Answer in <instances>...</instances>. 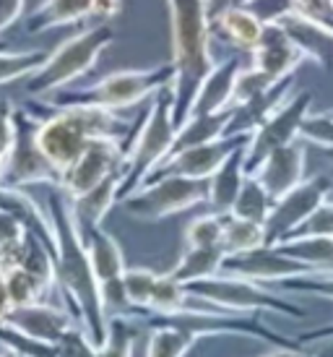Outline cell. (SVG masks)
<instances>
[{
	"mask_svg": "<svg viewBox=\"0 0 333 357\" xmlns=\"http://www.w3.org/2000/svg\"><path fill=\"white\" fill-rule=\"evenodd\" d=\"M47 217L55 229V279L60 295L65 300V307L76 316L88 339L94 342V347L99 349L107 339L109 318L102 305L99 279L73 217L68 193L58 183L49 185Z\"/></svg>",
	"mask_w": 333,
	"mask_h": 357,
	"instance_id": "1",
	"label": "cell"
},
{
	"mask_svg": "<svg viewBox=\"0 0 333 357\" xmlns=\"http://www.w3.org/2000/svg\"><path fill=\"white\" fill-rule=\"evenodd\" d=\"M21 107L40 120L37 141L45 157L60 175L86 151V146L97 139L123 141V146L133 144L138 123L118 118V112L102 107H55L49 102H24ZM60 185V183H58Z\"/></svg>",
	"mask_w": 333,
	"mask_h": 357,
	"instance_id": "2",
	"label": "cell"
},
{
	"mask_svg": "<svg viewBox=\"0 0 333 357\" xmlns=\"http://www.w3.org/2000/svg\"><path fill=\"white\" fill-rule=\"evenodd\" d=\"M169 26H172V118L180 128L196 105L198 89L216 68L211 55V21L206 0H166Z\"/></svg>",
	"mask_w": 333,
	"mask_h": 357,
	"instance_id": "3",
	"label": "cell"
},
{
	"mask_svg": "<svg viewBox=\"0 0 333 357\" xmlns=\"http://www.w3.org/2000/svg\"><path fill=\"white\" fill-rule=\"evenodd\" d=\"M175 136H177V126H175V118H172V89L164 86V89H159L151 97L144 118L138 123L133 144L125 151L118 201L127 199L130 193H136L151 178V172L169 157Z\"/></svg>",
	"mask_w": 333,
	"mask_h": 357,
	"instance_id": "4",
	"label": "cell"
},
{
	"mask_svg": "<svg viewBox=\"0 0 333 357\" xmlns=\"http://www.w3.org/2000/svg\"><path fill=\"white\" fill-rule=\"evenodd\" d=\"M175 79V66L172 60L154 66V68L138 70H118L109 73L102 81L81 89H58L49 94V105L55 107H102V109H125L133 105H141L144 100L154 97L159 89L169 86Z\"/></svg>",
	"mask_w": 333,
	"mask_h": 357,
	"instance_id": "5",
	"label": "cell"
},
{
	"mask_svg": "<svg viewBox=\"0 0 333 357\" xmlns=\"http://www.w3.org/2000/svg\"><path fill=\"white\" fill-rule=\"evenodd\" d=\"M115 42V29L109 24H94L86 31L58 45L52 52H47V60L26 79V94L45 97L58 89H65L81 76L97 66L99 55Z\"/></svg>",
	"mask_w": 333,
	"mask_h": 357,
	"instance_id": "6",
	"label": "cell"
},
{
	"mask_svg": "<svg viewBox=\"0 0 333 357\" xmlns=\"http://www.w3.org/2000/svg\"><path fill=\"white\" fill-rule=\"evenodd\" d=\"M190 295L206 300L211 305L229 310V313H261V310H271L279 316L289 318H304L307 310L294 305L281 295H276L271 289L253 282V279L232 277V274H216L208 279H198V282H187L185 284Z\"/></svg>",
	"mask_w": 333,
	"mask_h": 357,
	"instance_id": "7",
	"label": "cell"
},
{
	"mask_svg": "<svg viewBox=\"0 0 333 357\" xmlns=\"http://www.w3.org/2000/svg\"><path fill=\"white\" fill-rule=\"evenodd\" d=\"M208 201V180L166 175V178L146 180L136 193L123 199V208L130 217L144 222H159L164 217L187 211V208Z\"/></svg>",
	"mask_w": 333,
	"mask_h": 357,
	"instance_id": "8",
	"label": "cell"
},
{
	"mask_svg": "<svg viewBox=\"0 0 333 357\" xmlns=\"http://www.w3.org/2000/svg\"><path fill=\"white\" fill-rule=\"evenodd\" d=\"M40 120L29 115L24 107H13V146H10L3 185L26 188V185H55L60 183V172L45 157L37 141Z\"/></svg>",
	"mask_w": 333,
	"mask_h": 357,
	"instance_id": "9",
	"label": "cell"
},
{
	"mask_svg": "<svg viewBox=\"0 0 333 357\" xmlns=\"http://www.w3.org/2000/svg\"><path fill=\"white\" fill-rule=\"evenodd\" d=\"M333 190V180L328 175H315L310 180H302L289 193L274 201V208L265 219V243L276 245L294 235L318 208L323 206Z\"/></svg>",
	"mask_w": 333,
	"mask_h": 357,
	"instance_id": "10",
	"label": "cell"
},
{
	"mask_svg": "<svg viewBox=\"0 0 333 357\" xmlns=\"http://www.w3.org/2000/svg\"><path fill=\"white\" fill-rule=\"evenodd\" d=\"M310 107H313V91H297L286 100L284 107L274 112L261 128L255 130L245 149L247 175H253L271 151L300 139V128H302L304 118L310 115Z\"/></svg>",
	"mask_w": 333,
	"mask_h": 357,
	"instance_id": "11",
	"label": "cell"
},
{
	"mask_svg": "<svg viewBox=\"0 0 333 357\" xmlns=\"http://www.w3.org/2000/svg\"><path fill=\"white\" fill-rule=\"evenodd\" d=\"M222 274L253 279V282H261V284H276V282H284V279L315 277V274H323V271L304 264V261L286 256L276 245H261L255 250L226 256L224 264H222Z\"/></svg>",
	"mask_w": 333,
	"mask_h": 357,
	"instance_id": "12",
	"label": "cell"
},
{
	"mask_svg": "<svg viewBox=\"0 0 333 357\" xmlns=\"http://www.w3.org/2000/svg\"><path fill=\"white\" fill-rule=\"evenodd\" d=\"M125 146L115 139H97L86 146L73 165L60 175V188L68 193V199H79L86 190L99 185L102 180L123 169Z\"/></svg>",
	"mask_w": 333,
	"mask_h": 357,
	"instance_id": "13",
	"label": "cell"
},
{
	"mask_svg": "<svg viewBox=\"0 0 333 357\" xmlns=\"http://www.w3.org/2000/svg\"><path fill=\"white\" fill-rule=\"evenodd\" d=\"M250 136H222V139H214L208 144H198V146H190V149H183L177 154H169V157L159 165L151 178H166V175H183V178H198V180H208L216 169L224 165V159L242 146Z\"/></svg>",
	"mask_w": 333,
	"mask_h": 357,
	"instance_id": "14",
	"label": "cell"
},
{
	"mask_svg": "<svg viewBox=\"0 0 333 357\" xmlns=\"http://www.w3.org/2000/svg\"><path fill=\"white\" fill-rule=\"evenodd\" d=\"M250 63L274 81H281L286 76H294L297 68L307 63V58L294 45L289 31L284 29V24H263V34H261L258 47L250 55Z\"/></svg>",
	"mask_w": 333,
	"mask_h": 357,
	"instance_id": "15",
	"label": "cell"
},
{
	"mask_svg": "<svg viewBox=\"0 0 333 357\" xmlns=\"http://www.w3.org/2000/svg\"><path fill=\"white\" fill-rule=\"evenodd\" d=\"M6 324L24 331L26 337H34V339H40V342H49V344H58L60 337H63L70 326H76L79 321H76V316L70 313L68 307L55 305L52 300H47V303H31V305L10 307Z\"/></svg>",
	"mask_w": 333,
	"mask_h": 357,
	"instance_id": "16",
	"label": "cell"
},
{
	"mask_svg": "<svg viewBox=\"0 0 333 357\" xmlns=\"http://www.w3.org/2000/svg\"><path fill=\"white\" fill-rule=\"evenodd\" d=\"M294 84H297V79H294V76H286V79L276 81L271 89L255 94L253 100H247L245 105L229 107L232 115H229L224 136H253L255 130L261 128L274 112H279V109L284 107L286 100L292 97Z\"/></svg>",
	"mask_w": 333,
	"mask_h": 357,
	"instance_id": "17",
	"label": "cell"
},
{
	"mask_svg": "<svg viewBox=\"0 0 333 357\" xmlns=\"http://www.w3.org/2000/svg\"><path fill=\"white\" fill-rule=\"evenodd\" d=\"M304 157H307L304 141L297 139V141H292V144L281 146V149L271 151V154L263 159V165L255 169L253 175L263 183V188L268 190L276 201L304 180Z\"/></svg>",
	"mask_w": 333,
	"mask_h": 357,
	"instance_id": "18",
	"label": "cell"
},
{
	"mask_svg": "<svg viewBox=\"0 0 333 357\" xmlns=\"http://www.w3.org/2000/svg\"><path fill=\"white\" fill-rule=\"evenodd\" d=\"M240 68H242L240 58H224L222 63H216V68L208 73L198 89L190 115H214V112L232 107V91H235V79Z\"/></svg>",
	"mask_w": 333,
	"mask_h": 357,
	"instance_id": "19",
	"label": "cell"
},
{
	"mask_svg": "<svg viewBox=\"0 0 333 357\" xmlns=\"http://www.w3.org/2000/svg\"><path fill=\"white\" fill-rule=\"evenodd\" d=\"M284 29L289 31V37L294 40V45L304 52V58L318 63L320 68L333 70V31L318 21H310L300 16V13H292L286 16Z\"/></svg>",
	"mask_w": 333,
	"mask_h": 357,
	"instance_id": "20",
	"label": "cell"
},
{
	"mask_svg": "<svg viewBox=\"0 0 333 357\" xmlns=\"http://www.w3.org/2000/svg\"><path fill=\"white\" fill-rule=\"evenodd\" d=\"M247 141L242 146H237V149L224 159V165L208 178L206 204H211V208L219 211V214H229V211H232V204H235L237 193H240V188H242V183H245V178H247V169H245Z\"/></svg>",
	"mask_w": 333,
	"mask_h": 357,
	"instance_id": "21",
	"label": "cell"
},
{
	"mask_svg": "<svg viewBox=\"0 0 333 357\" xmlns=\"http://www.w3.org/2000/svg\"><path fill=\"white\" fill-rule=\"evenodd\" d=\"M94 8H97V0H42L26 19V31L42 34L55 26H68L84 19H94Z\"/></svg>",
	"mask_w": 333,
	"mask_h": 357,
	"instance_id": "22",
	"label": "cell"
},
{
	"mask_svg": "<svg viewBox=\"0 0 333 357\" xmlns=\"http://www.w3.org/2000/svg\"><path fill=\"white\" fill-rule=\"evenodd\" d=\"M261 34H263V24L247 8L226 10L219 19L211 21V37H219L229 47H235L237 52L253 55V50L261 42Z\"/></svg>",
	"mask_w": 333,
	"mask_h": 357,
	"instance_id": "23",
	"label": "cell"
},
{
	"mask_svg": "<svg viewBox=\"0 0 333 357\" xmlns=\"http://www.w3.org/2000/svg\"><path fill=\"white\" fill-rule=\"evenodd\" d=\"M81 238H84V245L88 250V258H91V266H94V274H97L99 284L107 282L112 277H123L125 274V256H123V248L120 243L112 235H107L102 225L99 227H79Z\"/></svg>",
	"mask_w": 333,
	"mask_h": 357,
	"instance_id": "24",
	"label": "cell"
},
{
	"mask_svg": "<svg viewBox=\"0 0 333 357\" xmlns=\"http://www.w3.org/2000/svg\"><path fill=\"white\" fill-rule=\"evenodd\" d=\"M120 180H123V169L109 175L107 180H102L99 185H94L91 190H86L79 199H70V208H73V217L79 227H99L102 219L107 217V211L118 201Z\"/></svg>",
	"mask_w": 333,
	"mask_h": 357,
	"instance_id": "25",
	"label": "cell"
},
{
	"mask_svg": "<svg viewBox=\"0 0 333 357\" xmlns=\"http://www.w3.org/2000/svg\"><path fill=\"white\" fill-rule=\"evenodd\" d=\"M229 115H232V109H222V112H214V115H190L177 128L175 144H172L169 154H177V151L183 149L198 146V144H208V141L214 139H222L226 130V123H229Z\"/></svg>",
	"mask_w": 333,
	"mask_h": 357,
	"instance_id": "26",
	"label": "cell"
},
{
	"mask_svg": "<svg viewBox=\"0 0 333 357\" xmlns=\"http://www.w3.org/2000/svg\"><path fill=\"white\" fill-rule=\"evenodd\" d=\"M224 248L222 245H211V248H203V245H198V248H185L183 250V256L177 261V266L169 271L177 282H198V279H208V277H216V274H222V264H224Z\"/></svg>",
	"mask_w": 333,
	"mask_h": 357,
	"instance_id": "27",
	"label": "cell"
},
{
	"mask_svg": "<svg viewBox=\"0 0 333 357\" xmlns=\"http://www.w3.org/2000/svg\"><path fill=\"white\" fill-rule=\"evenodd\" d=\"M276 248L286 256L304 261L310 266L320 268L323 274H333V235H304L276 243Z\"/></svg>",
	"mask_w": 333,
	"mask_h": 357,
	"instance_id": "28",
	"label": "cell"
},
{
	"mask_svg": "<svg viewBox=\"0 0 333 357\" xmlns=\"http://www.w3.org/2000/svg\"><path fill=\"white\" fill-rule=\"evenodd\" d=\"M6 287H8V298L16 305H31V303H47L49 295L58 289V284H52L47 279H42L40 274H34L29 268L16 266L6 271Z\"/></svg>",
	"mask_w": 333,
	"mask_h": 357,
	"instance_id": "29",
	"label": "cell"
},
{
	"mask_svg": "<svg viewBox=\"0 0 333 357\" xmlns=\"http://www.w3.org/2000/svg\"><path fill=\"white\" fill-rule=\"evenodd\" d=\"M196 298L187 292V287L183 282H177L172 274H159L151 289V300L144 310L138 313H180V310H193ZM136 313V316H138Z\"/></svg>",
	"mask_w": 333,
	"mask_h": 357,
	"instance_id": "30",
	"label": "cell"
},
{
	"mask_svg": "<svg viewBox=\"0 0 333 357\" xmlns=\"http://www.w3.org/2000/svg\"><path fill=\"white\" fill-rule=\"evenodd\" d=\"M146 331V326L133 316H109L107 339L97 349V357H133L136 339Z\"/></svg>",
	"mask_w": 333,
	"mask_h": 357,
	"instance_id": "31",
	"label": "cell"
},
{
	"mask_svg": "<svg viewBox=\"0 0 333 357\" xmlns=\"http://www.w3.org/2000/svg\"><path fill=\"white\" fill-rule=\"evenodd\" d=\"M271 208H274V196L263 188V183L255 178V175H247L229 214H235V217H240V219L258 222V225H265Z\"/></svg>",
	"mask_w": 333,
	"mask_h": 357,
	"instance_id": "32",
	"label": "cell"
},
{
	"mask_svg": "<svg viewBox=\"0 0 333 357\" xmlns=\"http://www.w3.org/2000/svg\"><path fill=\"white\" fill-rule=\"evenodd\" d=\"M265 243V227L250 219H240L235 214L224 217V235H222V248L226 256L232 253H245V250H255Z\"/></svg>",
	"mask_w": 333,
	"mask_h": 357,
	"instance_id": "33",
	"label": "cell"
},
{
	"mask_svg": "<svg viewBox=\"0 0 333 357\" xmlns=\"http://www.w3.org/2000/svg\"><path fill=\"white\" fill-rule=\"evenodd\" d=\"M146 357H185L196 339L172 326H154L146 328Z\"/></svg>",
	"mask_w": 333,
	"mask_h": 357,
	"instance_id": "34",
	"label": "cell"
},
{
	"mask_svg": "<svg viewBox=\"0 0 333 357\" xmlns=\"http://www.w3.org/2000/svg\"><path fill=\"white\" fill-rule=\"evenodd\" d=\"M45 60H47V52L45 50H26V52L0 50V84L29 79Z\"/></svg>",
	"mask_w": 333,
	"mask_h": 357,
	"instance_id": "35",
	"label": "cell"
},
{
	"mask_svg": "<svg viewBox=\"0 0 333 357\" xmlns=\"http://www.w3.org/2000/svg\"><path fill=\"white\" fill-rule=\"evenodd\" d=\"M224 217L219 211L203 214V217L193 219L185 229V248H211V245H222V235H224Z\"/></svg>",
	"mask_w": 333,
	"mask_h": 357,
	"instance_id": "36",
	"label": "cell"
},
{
	"mask_svg": "<svg viewBox=\"0 0 333 357\" xmlns=\"http://www.w3.org/2000/svg\"><path fill=\"white\" fill-rule=\"evenodd\" d=\"M276 81L271 76H265L261 68H255L253 63L247 66V68H240L235 79V91H232V107L237 105H245L247 100H253L255 94H261V91L271 89Z\"/></svg>",
	"mask_w": 333,
	"mask_h": 357,
	"instance_id": "37",
	"label": "cell"
},
{
	"mask_svg": "<svg viewBox=\"0 0 333 357\" xmlns=\"http://www.w3.org/2000/svg\"><path fill=\"white\" fill-rule=\"evenodd\" d=\"M99 295H102V305H104V313L109 316H136V305L130 303L125 289V279L123 277H112L107 282L99 284Z\"/></svg>",
	"mask_w": 333,
	"mask_h": 357,
	"instance_id": "38",
	"label": "cell"
},
{
	"mask_svg": "<svg viewBox=\"0 0 333 357\" xmlns=\"http://www.w3.org/2000/svg\"><path fill=\"white\" fill-rule=\"evenodd\" d=\"M157 271L151 268H141V266H127L123 279H125V289H127V298L130 303L136 305V313L144 310L151 300V289H154V282H157Z\"/></svg>",
	"mask_w": 333,
	"mask_h": 357,
	"instance_id": "39",
	"label": "cell"
},
{
	"mask_svg": "<svg viewBox=\"0 0 333 357\" xmlns=\"http://www.w3.org/2000/svg\"><path fill=\"white\" fill-rule=\"evenodd\" d=\"M300 139L304 144H315L320 149H333V112L307 115L300 128Z\"/></svg>",
	"mask_w": 333,
	"mask_h": 357,
	"instance_id": "40",
	"label": "cell"
},
{
	"mask_svg": "<svg viewBox=\"0 0 333 357\" xmlns=\"http://www.w3.org/2000/svg\"><path fill=\"white\" fill-rule=\"evenodd\" d=\"M284 292H300V295H315V298L333 300V274H315V277H294L276 282Z\"/></svg>",
	"mask_w": 333,
	"mask_h": 357,
	"instance_id": "41",
	"label": "cell"
},
{
	"mask_svg": "<svg viewBox=\"0 0 333 357\" xmlns=\"http://www.w3.org/2000/svg\"><path fill=\"white\" fill-rule=\"evenodd\" d=\"M55 349H58V357H97V347H94V342L88 339V334L84 331L81 324L70 326L60 337Z\"/></svg>",
	"mask_w": 333,
	"mask_h": 357,
	"instance_id": "42",
	"label": "cell"
},
{
	"mask_svg": "<svg viewBox=\"0 0 333 357\" xmlns=\"http://www.w3.org/2000/svg\"><path fill=\"white\" fill-rule=\"evenodd\" d=\"M247 10L261 24H281L286 16L294 13V3L292 0H250Z\"/></svg>",
	"mask_w": 333,
	"mask_h": 357,
	"instance_id": "43",
	"label": "cell"
},
{
	"mask_svg": "<svg viewBox=\"0 0 333 357\" xmlns=\"http://www.w3.org/2000/svg\"><path fill=\"white\" fill-rule=\"evenodd\" d=\"M304 235H333V201H325L323 206L289 238H304Z\"/></svg>",
	"mask_w": 333,
	"mask_h": 357,
	"instance_id": "44",
	"label": "cell"
},
{
	"mask_svg": "<svg viewBox=\"0 0 333 357\" xmlns=\"http://www.w3.org/2000/svg\"><path fill=\"white\" fill-rule=\"evenodd\" d=\"M294 13H300L304 19L318 21L333 31V0H292Z\"/></svg>",
	"mask_w": 333,
	"mask_h": 357,
	"instance_id": "45",
	"label": "cell"
},
{
	"mask_svg": "<svg viewBox=\"0 0 333 357\" xmlns=\"http://www.w3.org/2000/svg\"><path fill=\"white\" fill-rule=\"evenodd\" d=\"M26 0H0V34L19 21Z\"/></svg>",
	"mask_w": 333,
	"mask_h": 357,
	"instance_id": "46",
	"label": "cell"
},
{
	"mask_svg": "<svg viewBox=\"0 0 333 357\" xmlns=\"http://www.w3.org/2000/svg\"><path fill=\"white\" fill-rule=\"evenodd\" d=\"M247 6H250V0H206L208 21L219 19V16H222V13H226V10L247 8Z\"/></svg>",
	"mask_w": 333,
	"mask_h": 357,
	"instance_id": "47",
	"label": "cell"
},
{
	"mask_svg": "<svg viewBox=\"0 0 333 357\" xmlns=\"http://www.w3.org/2000/svg\"><path fill=\"white\" fill-rule=\"evenodd\" d=\"M120 10H123V0H97L94 19H97V24H109Z\"/></svg>",
	"mask_w": 333,
	"mask_h": 357,
	"instance_id": "48",
	"label": "cell"
},
{
	"mask_svg": "<svg viewBox=\"0 0 333 357\" xmlns=\"http://www.w3.org/2000/svg\"><path fill=\"white\" fill-rule=\"evenodd\" d=\"M294 339H297L300 344H313V342H333V324H328V326L310 328V331H302V334H297Z\"/></svg>",
	"mask_w": 333,
	"mask_h": 357,
	"instance_id": "49",
	"label": "cell"
},
{
	"mask_svg": "<svg viewBox=\"0 0 333 357\" xmlns=\"http://www.w3.org/2000/svg\"><path fill=\"white\" fill-rule=\"evenodd\" d=\"M10 307H13V303H10V298H8V287H6V274L0 271V326L6 324V318H8Z\"/></svg>",
	"mask_w": 333,
	"mask_h": 357,
	"instance_id": "50",
	"label": "cell"
},
{
	"mask_svg": "<svg viewBox=\"0 0 333 357\" xmlns=\"http://www.w3.org/2000/svg\"><path fill=\"white\" fill-rule=\"evenodd\" d=\"M261 357H307L302 352V347L300 349H286V347H276L274 352H268V355H261Z\"/></svg>",
	"mask_w": 333,
	"mask_h": 357,
	"instance_id": "51",
	"label": "cell"
},
{
	"mask_svg": "<svg viewBox=\"0 0 333 357\" xmlns=\"http://www.w3.org/2000/svg\"><path fill=\"white\" fill-rule=\"evenodd\" d=\"M307 357H333V344L331 347L320 349V352H315V355H307Z\"/></svg>",
	"mask_w": 333,
	"mask_h": 357,
	"instance_id": "52",
	"label": "cell"
},
{
	"mask_svg": "<svg viewBox=\"0 0 333 357\" xmlns=\"http://www.w3.org/2000/svg\"><path fill=\"white\" fill-rule=\"evenodd\" d=\"M6 162H8V157L0 154V185H3V175H6Z\"/></svg>",
	"mask_w": 333,
	"mask_h": 357,
	"instance_id": "53",
	"label": "cell"
},
{
	"mask_svg": "<svg viewBox=\"0 0 333 357\" xmlns=\"http://www.w3.org/2000/svg\"><path fill=\"white\" fill-rule=\"evenodd\" d=\"M0 357H21V355H16L13 349H6V352H0Z\"/></svg>",
	"mask_w": 333,
	"mask_h": 357,
	"instance_id": "54",
	"label": "cell"
},
{
	"mask_svg": "<svg viewBox=\"0 0 333 357\" xmlns=\"http://www.w3.org/2000/svg\"><path fill=\"white\" fill-rule=\"evenodd\" d=\"M0 50H10V47L6 45V42H0Z\"/></svg>",
	"mask_w": 333,
	"mask_h": 357,
	"instance_id": "55",
	"label": "cell"
},
{
	"mask_svg": "<svg viewBox=\"0 0 333 357\" xmlns=\"http://www.w3.org/2000/svg\"><path fill=\"white\" fill-rule=\"evenodd\" d=\"M331 112H333V109H331Z\"/></svg>",
	"mask_w": 333,
	"mask_h": 357,
	"instance_id": "56",
	"label": "cell"
}]
</instances>
